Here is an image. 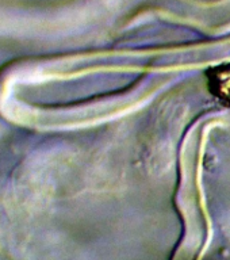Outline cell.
Returning a JSON list of instances; mask_svg holds the SVG:
<instances>
[{
  "mask_svg": "<svg viewBox=\"0 0 230 260\" xmlns=\"http://www.w3.org/2000/svg\"><path fill=\"white\" fill-rule=\"evenodd\" d=\"M207 87L213 96L230 107V62L211 67L206 71Z\"/></svg>",
  "mask_w": 230,
  "mask_h": 260,
  "instance_id": "6da1fadb",
  "label": "cell"
}]
</instances>
